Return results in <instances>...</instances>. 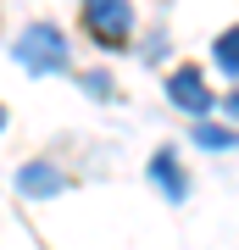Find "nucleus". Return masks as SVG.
Listing matches in <instances>:
<instances>
[{
  "instance_id": "f03ea898",
  "label": "nucleus",
  "mask_w": 239,
  "mask_h": 250,
  "mask_svg": "<svg viewBox=\"0 0 239 250\" xmlns=\"http://www.w3.org/2000/svg\"><path fill=\"white\" fill-rule=\"evenodd\" d=\"M11 56H17V67H28V72H56V67H67V39H62V28L34 22V28L17 39Z\"/></svg>"
},
{
  "instance_id": "6e6552de",
  "label": "nucleus",
  "mask_w": 239,
  "mask_h": 250,
  "mask_svg": "<svg viewBox=\"0 0 239 250\" xmlns=\"http://www.w3.org/2000/svg\"><path fill=\"white\" fill-rule=\"evenodd\" d=\"M222 106H228V117H239V89H234L228 100H222Z\"/></svg>"
},
{
  "instance_id": "7ed1b4c3",
  "label": "nucleus",
  "mask_w": 239,
  "mask_h": 250,
  "mask_svg": "<svg viewBox=\"0 0 239 250\" xmlns=\"http://www.w3.org/2000/svg\"><path fill=\"white\" fill-rule=\"evenodd\" d=\"M167 95H173V106H184V111H195V117H206V111L217 106V95L206 89L200 67H173L167 72Z\"/></svg>"
},
{
  "instance_id": "f257e3e1",
  "label": "nucleus",
  "mask_w": 239,
  "mask_h": 250,
  "mask_svg": "<svg viewBox=\"0 0 239 250\" xmlns=\"http://www.w3.org/2000/svg\"><path fill=\"white\" fill-rule=\"evenodd\" d=\"M84 28H89L95 45L128 50L133 45V6L128 0H84Z\"/></svg>"
},
{
  "instance_id": "20e7f679",
  "label": "nucleus",
  "mask_w": 239,
  "mask_h": 250,
  "mask_svg": "<svg viewBox=\"0 0 239 250\" xmlns=\"http://www.w3.org/2000/svg\"><path fill=\"white\" fill-rule=\"evenodd\" d=\"M62 184H67V178L50 167V161H28V167L17 172V189H22L28 200H56V195H62Z\"/></svg>"
},
{
  "instance_id": "0eeeda50",
  "label": "nucleus",
  "mask_w": 239,
  "mask_h": 250,
  "mask_svg": "<svg viewBox=\"0 0 239 250\" xmlns=\"http://www.w3.org/2000/svg\"><path fill=\"white\" fill-rule=\"evenodd\" d=\"M195 145H206V150H234L239 134H234V128H212V123H200V128H195Z\"/></svg>"
},
{
  "instance_id": "39448f33",
  "label": "nucleus",
  "mask_w": 239,
  "mask_h": 250,
  "mask_svg": "<svg viewBox=\"0 0 239 250\" xmlns=\"http://www.w3.org/2000/svg\"><path fill=\"white\" fill-rule=\"evenodd\" d=\"M151 178L161 184V195H167V200H189V178H184V167H178V150H173V145H161V150H156Z\"/></svg>"
},
{
  "instance_id": "423d86ee",
  "label": "nucleus",
  "mask_w": 239,
  "mask_h": 250,
  "mask_svg": "<svg viewBox=\"0 0 239 250\" xmlns=\"http://www.w3.org/2000/svg\"><path fill=\"white\" fill-rule=\"evenodd\" d=\"M212 56H217V67L228 72V78H239V22L228 28V34H217V45H212Z\"/></svg>"
},
{
  "instance_id": "1a4fd4ad",
  "label": "nucleus",
  "mask_w": 239,
  "mask_h": 250,
  "mask_svg": "<svg viewBox=\"0 0 239 250\" xmlns=\"http://www.w3.org/2000/svg\"><path fill=\"white\" fill-rule=\"evenodd\" d=\"M0 128H6V106H0Z\"/></svg>"
}]
</instances>
